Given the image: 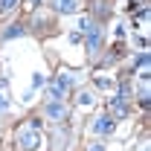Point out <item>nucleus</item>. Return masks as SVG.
<instances>
[{
	"instance_id": "nucleus-1",
	"label": "nucleus",
	"mask_w": 151,
	"mask_h": 151,
	"mask_svg": "<svg viewBox=\"0 0 151 151\" xmlns=\"http://www.w3.org/2000/svg\"><path fill=\"white\" fill-rule=\"evenodd\" d=\"M18 142H20L26 151L41 148V131H32V128H29V131H20V134H18Z\"/></svg>"
},
{
	"instance_id": "nucleus-2",
	"label": "nucleus",
	"mask_w": 151,
	"mask_h": 151,
	"mask_svg": "<svg viewBox=\"0 0 151 151\" xmlns=\"http://www.w3.org/2000/svg\"><path fill=\"white\" fill-rule=\"evenodd\" d=\"M44 116H50V119H64V116H67V108H64L61 102H52V105H47Z\"/></svg>"
},
{
	"instance_id": "nucleus-3",
	"label": "nucleus",
	"mask_w": 151,
	"mask_h": 151,
	"mask_svg": "<svg viewBox=\"0 0 151 151\" xmlns=\"http://www.w3.org/2000/svg\"><path fill=\"white\" fill-rule=\"evenodd\" d=\"M93 128H96L99 134H111V131H113V116H111V113H105V116H99Z\"/></svg>"
},
{
	"instance_id": "nucleus-4",
	"label": "nucleus",
	"mask_w": 151,
	"mask_h": 151,
	"mask_svg": "<svg viewBox=\"0 0 151 151\" xmlns=\"http://www.w3.org/2000/svg\"><path fill=\"white\" fill-rule=\"evenodd\" d=\"M96 47H99V29L87 32V52H96Z\"/></svg>"
},
{
	"instance_id": "nucleus-5",
	"label": "nucleus",
	"mask_w": 151,
	"mask_h": 151,
	"mask_svg": "<svg viewBox=\"0 0 151 151\" xmlns=\"http://www.w3.org/2000/svg\"><path fill=\"white\" fill-rule=\"evenodd\" d=\"M137 70L142 73V78H148V55H145V52L137 58Z\"/></svg>"
},
{
	"instance_id": "nucleus-6",
	"label": "nucleus",
	"mask_w": 151,
	"mask_h": 151,
	"mask_svg": "<svg viewBox=\"0 0 151 151\" xmlns=\"http://www.w3.org/2000/svg\"><path fill=\"white\" fill-rule=\"evenodd\" d=\"M20 35H23V26H20V23H12V26L3 32V38H20Z\"/></svg>"
},
{
	"instance_id": "nucleus-7",
	"label": "nucleus",
	"mask_w": 151,
	"mask_h": 151,
	"mask_svg": "<svg viewBox=\"0 0 151 151\" xmlns=\"http://www.w3.org/2000/svg\"><path fill=\"white\" fill-rule=\"evenodd\" d=\"M78 29H81V32H93V29H96V23H93L90 18H81V20H78Z\"/></svg>"
},
{
	"instance_id": "nucleus-8",
	"label": "nucleus",
	"mask_w": 151,
	"mask_h": 151,
	"mask_svg": "<svg viewBox=\"0 0 151 151\" xmlns=\"http://www.w3.org/2000/svg\"><path fill=\"white\" fill-rule=\"evenodd\" d=\"M78 105H81V108H90V105H93V93H87V90L78 93Z\"/></svg>"
},
{
	"instance_id": "nucleus-9",
	"label": "nucleus",
	"mask_w": 151,
	"mask_h": 151,
	"mask_svg": "<svg viewBox=\"0 0 151 151\" xmlns=\"http://www.w3.org/2000/svg\"><path fill=\"white\" fill-rule=\"evenodd\" d=\"M58 9H61V12H73V9H76V0H58Z\"/></svg>"
},
{
	"instance_id": "nucleus-10",
	"label": "nucleus",
	"mask_w": 151,
	"mask_h": 151,
	"mask_svg": "<svg viewBox=\"0 0 151 151\" xmlns=\"http://www.w3.org/2000/svg\"><path fill=\"white\" fill-rule=\"evenodd\" d=\"M15 6H18V0H0V9H3V12H12Z\"/></svg>"
},
{
	"instance_id": "nucleus-11",
	"label": "nucleus",
	"mask_w": 151,
	"mask_h": 151,
	"mask_svg": "<svg viewBox=\"0 0 151 151\" xmlns=\"http://www.w3.org/2000/svg\"><path fill=\"white\" fill-rule=\"evenodd\" d=\"M44 81H47V78H44V76H35V78H32V87H41V84H44Z\"/></svg>"
},
{
	"instance_id": "nucleus-12",
	"label": "nucleus",
	"mask_w": 151,
	"mask_h": 151,
	"mask_svg": "<svg viewBox=\"0 0 151 151\" xmlns=\"http://www.w3.org/2000/svg\"><path fill=\"white\" fill-rule=\"evenodd\" d=\"M29 128L32 131H41V119H29Z\"/></svg>"
},
{
	"instance_id": "nucleus-13",
	"label": "nucleus",
	"mask_w": 151,
	"mask_h": 151,
	"mask_svg": "<svg viewBox=\"0 0 151 151\" xmlns=\"http://www.w3.org/2000/svg\"><path fill=\"white\" fill-rule=\"evenodd\" d=\"M6 108H9V105H6V99H3V96H0V113L6 111Z\"/></svg>"
},
{
	"instance_id": "nucleus-14",
	"label": "nucleus",
	"mask_w": 151,
	"mask_h": 151,
	"mask_svg": "<svg viewBox=\"0 0 151 151\" xmlns=\"http://www.w3.org/2000/svg\"><path fill=\"white\" fill-rule=\"evenodd\" d=\"M90 151H105V148H102V145H90Z\"/></svg>"
},
{
	"instance_id": "nucleus-15",
	"label": "nucleus",
	"mask_w": 151,
	"mask_h": 151,
	"mask_svg": "<svg viewBox=\"0 0 151 151\" xmlns=\"http://www.w3.org/2000/svg\"><path fill=\"white\" fill-rule=\"evenodd\" d=\"M32 3H41V0H32Z\"/></svg>"
}]
</instances>
